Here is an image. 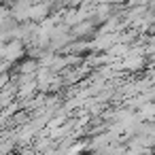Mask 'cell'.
<instances>
[{
    "mask_svg": "<svg viewBox=\"0 0 155 155\" xmlns=\"http://www.w3.org/2000/svg\"><path fill=\"white\" fill-rule=\"evenodd\" d=\"M17 64V68H15V72L17 74H34V70L38 68V62L34 60V58H28V55H24L19 62H15Z\"/></svg>",
    "mask_w": 155,
    "mask_h": 155,
    "instance_id": "cell-4",
    "label": "cell"
},
{
    "mask_svg": "<svg viewBox=\"0 0 155 155\" xmlns=\"http://www.w3.org/2000/svg\"><path fill=\"white\" fill-rule=\"evenodd\" d=\"M26 55V45H24V41H19V38H9V41H5V45H2V60H7L9 64H15V62H19L21 58Z\"/></svg>",
    "mask_w": 155,
    "mask_h": 155,
    "instance_id": "cell-1",
    "label": "cell"
},
{
    "mask_svg": "<svg viewBox=\"0 0 155 155\" xmlns=\"http://www.w3.org/2000/svg\"><path fill=\"white\" fill-rule=\"evenodd\" d=\"M144 66H147V58L142 53H127L119 60V68L127 72H140Z\"/></svg>",
    "mask_w": 155,
    "mask_h": 155,
    "instance_id": "cell-2",
    "label": "cell"
},
{
    "mask_svg": "<svg viewBox=\"0 0 155 155\" xmlns=\"http://www.w3.org/2000/svg\"><path fill=\"white\" fill-rule=\"evenodd\" d=\"M136 113H138V117H140V119H144V121H149V119H155V104H153V100H149V102H142V104L136 108Z\"/></svg>",
    "mask_w": 155,
    "mask_h": 155,
    "instance_id": "cell-5",
    "label": "cell"
},
{
    "mask_svg": "<svg viewBox=\"0 0 155 155\" xmlns=\"http://www.w3.org/2000/svg\"><path fill=\"white\" fill-rule=\"evenodd\" d=\"M96 28L98 26L94 24V19L87 17V19H81L74 26H70V36L72 38H91L96 34Z\"/></svg>",
    "mask_w": 155,
    "mask_h": 155,
    "instance_id": "cell-3",
    "label": "cell"
}]
</instances>
